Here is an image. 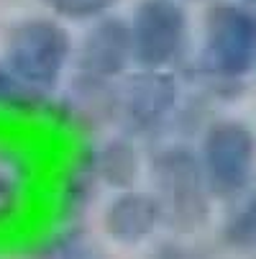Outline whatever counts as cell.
<instances>
[{
    "label": "cell",
    "instance_id": "3957f363",
    "mask_svg": "<svg viewBox=\"0 0 256 259\" xmlns=\"http://www.w3.org/2000/svg\"><path fill=\"white\" fill-rule=\"evenodd\" d=\"M75 39L54 16H28L6 33L3 62L21 80L41 93H54L69 62H75Z\"/></svg>",
    "mask_w": 256,
    "mask_h": 259
},
{
    "label": "cell",
    "instance_id": "ac0fdd59",
    "mask_svg": "<svg viewBox=\"0 0 256 259\" xmlns=\"http://www.w3.org/2000/svg\"><path fill=\"white\" fill-rule=\"evenodd\" d=\"M182 3H185V0H182Z\"/></svg>",
    "mask_w": 256,
    "mask_h": 259
},
{
    "label": "cell",
    "instance_id": "30bf717a",
    "mask_svg": "<svg viewBox=\"0 0 256 259\" xmlns=\"http://www.w3.org/2000/svg\"><path fill=\"white\" fill-rule=\"evenodd\" d=\"M159 226H164V218L159 200L151 190H121L113 195L103 213L105 234L123 246L143 244L159 231Z\"/></svg>",
    "mask_w": 256,
    "mask_h": 259
},
{
    "label": "cell",
    "instance_id": "277c9868",
    "mask_svg": "<svg viewBox=\"0 0 256 259\" xmlns=\"http://www.w3.org/2000/svg\"><path fill=\"white\" fill-rule=\"evenodd\" d=\"M46 195V164L39 144L0 126V236L23 229Z\"/></svg>",
    "mask_w": 256,
    "mask_h": 259
},
{
    "label": "cell",
    "instance_id": "7a4b0ae2",
    "mask_svg": "<svg viewBox=\"0 0 256 259\" xmlns=\"http://www.w3.org/2000/svg\"><path fill=\"white\" fill-rule=\"evenodd\" d=\"M151 193L159 200L164 226L177 234L200 231L213 208V190L197 149L187 144H164L149 162Z\"/></svg>",
    "mask_w": 256,
    "mask_h": 259
},
{
    "label": "cell",
    "instance_id": "e0dca14e",
    "mask_svg": "<svg viewBox=\"0 0 256 259\" xmlns=\"http://www.w3.org/2000/svg\"><path fill=\"white\" fill-rule=\"evenodd\" d=\"M236 3H243V6H248V8H256V0H236Z\"/></svg>",
    "mask_w": 256,
    "mask_h": 259
},
{
    "label": "cell",
    "instance_id": "5bb4252c",
    "mask_svg": "<svg viewBox=\"0 0 256 259\" xmlns=\"http://www.w3.org/2000/svg\"><path fill=\"white\" fill-rule=\"evenodd\" d=\"M223 239L238 249H256V185L228 215L223 226Z\"/></svg>",
    "mask_w": 256,
    "mask_h": 259
},
{
    "label": "cell",
    "instance_id": "9a60e30c",
    "mask_svg": "<svg viewBox=\"0 0 256 259\" xmlns=\"http://www.w3.org/2000/svg\"><path fill=\"white\" fill-rule=\"evenodd\" d=\"M41 3L59 21L95 23L105 16H111L121 0H41Z\"/></svg>",
    "mask_w": 256,
    "mask_h": 259
},
{
    "label": "cell",
    "instance_id": "6da1fadb",
    "mask_svg": "<svg viewBox=\"0 0 256 259\" xmlns=\"http://www.w3.org/2000/svg\"><path fill=\"white\" fill-rule=\"evenodd\" d=\"M256 69V8L221 0L205 11L195 77L213 93L238 88Z\"/></svg>",
    "mask_w": 256,
    "mask_h": 259
},
{
    "label": "cell",
    "instance_id": "52a82bcc",
    "mask_svg": "<svg viewBox=\"0 0 256 259\" xmlns=\"http://www.w3.org/2000/svg\"><path fill=\"white\" fill-rule=\"evenodd\" d=\"M182 105V85L172 69H136L116 85V123L128 136L159 134Z\"/></svg>",
    "mask_w": 256,
    "mask_h": 259
},
{
    "label": "cell",
    "instance_id": "8fae6325",
    "mask_svg": "<svg viewBox=\"0 0 256 259\" xmlns=\"http://www.w3.org/2000/svg\"><path fill=\"white\" fill-rule=\"evenodd\" d=\"M52 188H54L52 208L57 210L59 218H64V221L80 218L90 208V203L95 200L97 188H100L92 146H80V149L69 154V159L59 167Z\"/></svg>",
    "mask_w": 256,
    "mask_h": 259
},
{
    "label": "cell",
    "instance_id": "2e32d148",
    "mask_svg": "<svg viewBox=\"0 0 256 259\" xmlns=\"http://www.w3.org/2000/svg\"><path fill=\"white\" fill-rule=\"evenodd\" d=\"M164 259H192V256H190V254H185V249H177V251L164 254Z\"/></svg>",
    "mask_w": 256,
    "mask_h": 259
},
{
    "label": "cell",
    "instance_id": "8992f818",
    "mask_svg": "<svg viewBox=\"0 0 256 259\" xmlns=\"http://www.w3.org/2000/svg\"><path fill=\"white\" fill-rule=\"evenodd\" d=\"M133 64L138 69H172L190 47V13L182 0H138L128 16Z\"/></svg>",
    "mask_w": 256,
    "mask_h": 259
},
{
    "label": "cell",
    "instance_id": "4fadbf2b",
    "mask_svg": "<svg viewBox=\"0 0 256 259\" xmlns=\"http://www.w3.org/2000/svg\"><path fill=\"white\" fill-rule=\"evenodd\" d=\"M54 98L36 90L0 59V118L6 121H33L49 118Z\"/></svg>",
    "mask_w": 256,
    "mask_h": 259
},
{
    "label": "cell",
    "instance_id": "ba28073f",
    "mask_svg": "<svg viewBox=\"0 0 256 259\" xmlns=\"http://www.w3.org/2000/svg\"><path fill=\"white\" fill-rule=\"evenodd\" d=\"M75 67L77 75L103 82H121L133 67L128 18L111 13L90 23L75 47Z\"/></svg>",
    "mask_w": 256,
    "mask_h": 259
},
{
    "label": "cell",
    "instance_id": "7c38bea8",
    "mask_svg": "<svg viewBox=\"0 0 256 259\" xmlns=\"http://www.w3.org/2000/svg\"><path fill=\"white\" fill-rule=\"evenodd\" d=\"M92 157H95V172H97L100 185L116 193L136 188V182L141 177V152L133 136L118 134L95 144Z\"/></svg>",
    "mask_w": 256,
    "mask_h": 259
},
{
    "label": "cell",
    "instance_id": "5b68a950",
    "mask_svg": "<svg viewBox=\"0 0 256 259\" xmlns=\"http://www.w3.org/2000/svg\"><path fill=\"white\" fill-rule=\"evenodd\" d=\"M197 154L215 200H241L253 188L256 134L246 121H210L202 128Z\"/></svg>",
    "mask_w": 256,
    "mask_h": 259
},
{
    "label": "cell",
    "instance_id": "9c48e42d",
    "mask_svg": "<svg viewBox=\"0 0 256 259\" xmlns=\"http://www.w3.org/2000/svg\"><path fill=\"white\" fill-rule=\"evenodd\" d=\"M116 85L75 75L69 90L52 103L49 118L64 131H97L116 123Z\"/></svg>",
    "mask_w": 256,
    "mask_h": 259
}]
</instances>
